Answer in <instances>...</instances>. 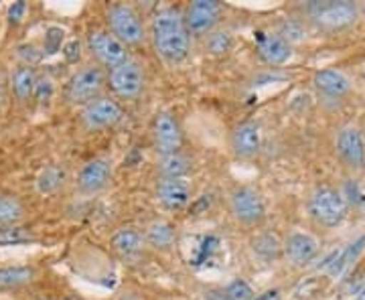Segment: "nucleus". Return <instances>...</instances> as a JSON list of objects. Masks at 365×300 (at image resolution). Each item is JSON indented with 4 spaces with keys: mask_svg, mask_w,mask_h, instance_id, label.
<instances>
[{
    "mask_svg": "<svg viewBox=\"0 0 365 300\" xmlns=\"http://www.w3.org/2000/svg\"><path fill=\"white\" fill-rule=\"evenodd\" d=\"M153 39L158 55L170 63L182 61L189 55V31L181 14L173 9L160 11L153 19Z\"/></svg>",
    "mask_w": 365,
    "mask_h": 300,
    "instance_id": "f257e3e1",
    "label": "nucleus"
},
{
    "mask_svg": "<svg viewBox=\"0 0 365 300\" xmlns=\"http://www.w3.org/2000/svg\"><path fill=\"white\" fill-rule=\"evenodd\" d=\"M309 13L313 16V21L321 29L327 31H339L351 26L359 11L357 4L349 0H323V2H311L309 4Z\"/></svg>",
    "mask_w": 365,
    "mask_h": 300,
    "instance_id": "f03ea898",
    "label": "nucleus"
},
{
    "mask_svg": "<svg viewBox=\"0 0 365 300\" xmlns=\"http://www.w3.org/2000/svg\"><path fill=\"white\" fill-rule=\"evenodd\" d=\"M309 209L314 222L325 227H337L347 215V205L343 195L329 187H321L314 191Z\"/></svg>",
    "mask_w": 365,
    "mask_h": 300,
    "instance_id": "7ed1b4c3",
    "label": "nucleus"
},
{
    "mask_svg": "<svg viewBox=\"0 0 365 300\" xmlns=\"http://www.w3.org/2000/svg\"><path fill=\"white\" fill-rule=\"evenodd\" d=\"M108 23L112 35L124 45H138L144 39V26L140 16L128 4H114L108 9Z\"/></svg>",
    "mask_w": 365,
    "mask_h": 300,
    "instance_id": "20e7f679",
    "label": "nucleus"
},
{
    "mask_svg": "<svg viewBox=\"0 0 365 300\" xmlns=\"http://www.w3.org/2000/svg\"><path fill=\"white\" fill-rule=\"evenodd\" d=\"M104 83L106 76L100 67H83V69H79L73 78L69 79L66 90L67 100L71 104H91L93 100H98Z\"/></svg>",
    "mask_w": 365,
    "mask_h": 300,
    "instance_id": "39448f33",
    "label": "nucleus"
},
{
    "mask_svg": "<svg viewBox=\"0 0 365 300\" xmlns=\"http://www.w3.org/2000/svg\"><path fill=\"white\" fill-rule=\"evenodd\" d=\"M230 209H232L235 219L246 223V225L260 223L264 219V215H266L264 199L252 187H240V189H235L232 197H230Z\"/></svg>",
    "mask_w": 365,
    "mask_h": 300,
    "instance_id": "423d86ee",
    "label": "nucleus"
},
{
    "mask_svg": "<svg viewBox=\"0 0 365 300\" xmlns=\"http://www.w3.org/2000/svg\"><path fill=\"white\" fill-rule=\"evenodd\" d=\"M88 47H90L91 55L98 57L100 63H104L106 67H112L116 69L122 63H126V45L120 43V41L110 35V33H104V31H93L88 37Z\"/></svg>",
    "mask_w": 365,
    "mask_h": 300,
    "instance_id": "0eeeda50",
    "label": "nucleus"
},
{
    "mask_svg": "<svg viewBox=\"0 0 365 300\" xmlns=\"http://www.w3.org/2000/svg\"><path fill=\"white\" fill-rule=\"evenodd\" d=\"M144 86V73L138 63L134 61H126L116 69H112L110 73V88L120 95V98H126L132 100L136 98L138 93L143 92Z\"/></svg>",
    "mask_w": 365,
    "mask_h": 300,
    "instance_id": "6e6552de",
    "label": "nucleus"
},
{
    "mask_svg": "<svg viewBox=\"0 0 365 300\" xmlns=\"http://www.w3.org/2000/svg\"><path fill=\"white\" fill-rule=\"evenodd\" d=\"M220 14H222L220 2H215V0H195L187 11V19H185L187 31L193 33V35H205L217 25Z\"/></svg>",
    "mask_w": 365,
    "mask_h": 300,
    "instance_id": "1a4fd4ad",
    "label": "nucleus"
},
{
    "mask_svg": "<svg viewBox=\"0 0 365 300\" xmlns=\"http://www.w3.org/2000/svg\"><path fill=\"white\" fill-rule=\"evenodd\" d=\"M122 108L110 100V98H98L93 100L91 104H88L81 112V120L86 122L88 128H108V126H114L122 120Z\"/></svg>",
    "mask_w": 365,
    "mask_h": 300,
    "instance_id": "9d476101",
    "label": "nucleus"
},
{
    "mask_svg": "<svg viewBox=\"0 0 365 300\" xmlns=\"http://www.w3.org/2000/svg\"><path fill=\"white\" fill-rule=\"evenodd\" d=\"M112 177V165L106 158H93L86 162L78 175V189L86 195L100 193Z\"/></svg>",
    "mask_w": 365,
    "mask_h": 300,
    "instance_id": "9b49d317",
    "label": "nucleus"
},
{
    "mask_svg": "<svg viewBox=\"0 0 365 300\" xmlns=\"http://www.w3.org/2000/svg\"><path fill=\"white\" fill-rule=\"evenodd\" d=\"M155 144L163 157L177 155L182 144V132L170 114H158L155 120Z\"/></svg>",
    "mask_w": 365,
    "mask_h": 300,
    "instance_id": "f8f14e48",
    "label": "nucleus"
},
{
    "mask_svg": "<svg viewBox=\"0 0 365 300\" xmlns=\"http://www.w3.org/2000/svg\"><path fill=\"white\" fill-rule=\"evenodd\" d=\"M337 150H339L341 158L347 162V167L351 169H364L365 165V143L364 134L353 128V126H345L341 128L337 134Z\"/></svg>",
    "mask_w": 365,
    "mask_h": 300,
    "instance_id": "ddd939ff",
    "label": "nucleus"
},
{
    "mask_svg": "<svg viewBox=\"0 0 365 300\" xmlns=\"http://www.w3.org/2000/svg\"><path fill=\"white\" fill-rule=\"evenodd\" d=\"M319 252V242L311 234H290L284 242V254L292 266H307Z\"/></svg>",
    "mask_w": 365,
    "mask_h": 300,
    "instance_id": "4468645a",
    "label": "nucleus"
},
{
    "mask_svg": "<svg viewBox=\"0 0 365 300\" xmlns=\"http://www.w3.org/2000/svg\"><path fill=\"white\" fill-rule=\"evenodd\" d=\"M260 126L256 122H244L234 130L232 148L240 158H252L260 150Z\"/></svg>",
    "mask_w": 365,
    "mask_h": 300,
    "instance_id": "2eb2a0df",
    "label": "nucleus"
},
{
    "mask_svg": "<svg viewBox=\"0 0 365 300\" xmlns=\"http://www.w3.org/2000/svg\"><path fill=\"white\" fill-rule=\"evenodd\" d=\"M158 201L163 203V207L170 211H179L189 203V185L182 179H163L157 187Z\"/></svg>",
    "mask_w": 365,
    "mask_h": 300,
    "instance_id": "dca6fc26",
    "label": "nucleus"
},
{
    "mask_svg": "<svg viewBox=\"0 0 365 300\" xmlns=\"http://www.w3.org/2000/svg\"><path fill=\"white\" fill-rule=\"evenodd\" d=\"M258 53L268 66H282L290 59V45L280 35L258 33Z\"/></svg>",
    "mask_w": 365,
    "mask_h": 300,
    "instance_id": "f3484780",
    "label": "nucleus"
},
{
    "mask_svg": "<svg viewBox=\"0 0 365 300\" xmlns=\"http://www.w3.org/2000/svg\"><path fill=\"white\" fill-rule=\"evenodd\" d=\"M313 83L319 92L325 93V95H331V98H341V95H345L351 90L349 79L345 78L341 71H335V69H321V71H317Z\"/></svg>",
    "mask_w": 365,
    "mask_h": 300,
    "instance_id": "a211bd4d",
    "label": "nucleus"
},
{
    "mask_svg": "<svg viewBox=\"0 0 365 300\" xmlns=\"http://www.w3.org/2000/svg\"><path fill=\"white\" fill-rule=\"evenodd\" d=\"M37 76L35 69L31 66H21L14 69L13 73V90L19 100H29L31 95H35L37 90Z\"/></svg>",
    "mask_w": 365,
    "mask_h": 300,
    "instance_id": "6ab92c4d",
    "label": "nucleus"
},
{
    "mask_svg": "<svg viewBox=\"0 0 365 300\" xmlns=\"http://www.w3.org/2000/svg\"><path fill=\"white\" fill-rule=\"evenodd\" d=\"M364 249H365V235H361V237H357L353 244H349L347 248L341 249L339 258L329 266V274L333 276V278L343 274V272L351 266L353 262L357 260V258L364 254Z\"/></svg>",
    "mask_w": 365,
    "mask_h": 300,
    "instance_id": "aec40b11",
    "label": "nucleus"
},
{
    "mask_svg": "<svg viewBox=\"0 0 365 300\" xmlns=\"http://www.w3.org/2000/svg\"><path fill=\"white\" fill-rule=\"evenodd\" d=\"M35 276V270L29 266H13V268H0V290L19 288L29 284Z\"/></svg>",
    "mask_w": 365,
    "mask_h": 300,
    "instance_id": "412c9836",
    "label": "nucleus"
},
{
    "mask_svg": "<svg viewBox=\"0 0 365 300\" xmlns=\"http://www.w3.org/2000/svg\"><path fill=\"white\" fill-rule=\"evenodd\" d=\"M112 248L116 249L122 256H132L138 254L143 249V235L136 229H120L114 237H112Z\"/></svg>",
    "mask_w": 365,
    "mask_h": 300,
    "instance_id": "4be33fe9",
    "label": "nucleus"
},
{
    "mask_svg": "<svg viewBox=\"0 0 365 300\" xmlns=\"http://www.w3.org/2000/svg\"><path fill=\"white\" fill-rule=\"evenodd\" d=\"M252 249H254L256 256H260L262 260L270 262L276 260V258H280V254H282V244H280V239H278L276 235L262 234L252 239Z\"/></svg>",
    "mask_w": 365,
    "mask_h": 300,
    "instance_id": "5701e85b",
    "label": "nucleus"
},
{
    "mask_svg": "<svg viewBox=\"0 0 365 300\" xmlns=\"http://www.w3.org/2000/svg\"><path fill=\"white\" fill-rule=\"evenodd\" d=\"M25 207L14 195H0V225L13 227L23 219Z\"/></svg>",
    "mask_w": 365,
    "mask_h": 300,
    "instance_id": "b1692460",
    "label": "nucleus"
},
{
    "mask_svg": "<svg viewBox=\"0 0 365 300\" xmlns=\"http://www.w3.org/2000/svg\"><path fill=\"white\" fill-rule=\"evenodd\" d=\"M158 170H160L163 179H182L191 170V162L177 152V155H169V157L160 158Z\"/></svg>",
    "mask_w": 365,
    "mask_h": 300,
    "instance_id": "393cba45",
    "label": "nucleus"
},
{
    "mask_svg": "<svg viewBox=\"0 0 365 300\" xmlns=\"http://www.w3.org/2000/svg\"><path fill=\"white\" fill-rule=\"evenodd\" d=\"M146 239L155 248H169V246H173V242H175V229L167 222L150 223L148 229H146Z\"/></svg>",
    "mask_w": 365,
    "mask_h": 300,
    "instance_id": "a878e982",
    "label": "nucleus"
},
{
    "mask_svg": "<svg viewBox=\"0 0 365 300\" xmlns=\"http://www.w3.org/2000/svg\"><path fill=\"white\" fill-rule=\"evenodd\" d=\"M66 179V172L59 169V167H47V169L41 170V175L37 177V189L43 195H49L55 193Z\"/></svg>",
    "mask_w": 365,
    "mask_h": 300,
    "instance_id": "bb28decb",
    "label": "nucleus"
},
{
    "mask_svg": "<svg viewBox=\"0 0 365 300\" xmlns=\"http://www.w3.org/2000/svg\"><path fill=\"white\" fill-rule=\"evenodd\" d=\"M230 49H232V37H230V33L217 31V33H211L207 37V51L211 55H225Z\"/></svg>",
    "mask_w": 365,
    "mask_h": 300,
    "instance_id": "cd10ccee",
    "label": "nucleus"
},
{
    "mask_svg": "<svg viewBox=\"0 0 365 300\" xmlns=\"http://www.w3.org/2000/svg\"><path fill=\"white\" fill-rule=\"evenodd\" d=\"M26 242H33V235L26 234L21 227H9V229H2L0 234V246H19Z\"/></svg>",
    "mask_w": 365,
    "mask_h": 300,
    "instance_id": "c85d7f7f",
    "label": "nucleus"
},
{
    "mask_svg": "<svg viewBox=\"0 0 365 300\" xmlns=\"http://www.w3.org/2000/svg\"><path fill=\"white\" fill-rule=\"evenodd\" d=\"M66 37V31L59 29V26H49L47 33H45V53L47 55H55V53L61 51V43Z\"/></svg>",
    "mask_w": 365,
    "mask_h": 300,
    "instance_id": "c756f323",
    "label": "nucleus"
},
{
    "mask_svg": "<svg viewBox=\"0 0 365 300\" xmlns=\"http://www.w3.org/2000/svg\"><path fill=\"white\" fill-rule=\"evenodd\" d=\"M225 292L230 294L232 300H254V290L244 280H234L230 286L225 288Z\"/></svg>",
    "mask_w": 365,
    "mask_h": 300,
    "instance_id": "7c9ffc66",
    "label": "nucleus"
},
{
    "mask_svg": "<svg viewBox=\"0 0 365 300\" xmlns=\"http://www.w3.org/2000/svg\"><path fill=\"white\" fill-rule=\"evenodd\" d=\"M280 37L290 45V43H294V41L302 39V37H304V31H302V26H300L299 23L288 21V23H284L282 29H280Z\"/></svg>",
    "mask_w": 365,
    "mask_h": 300,
    "instance_id": "2f4dec72",
    "label": "nucleus"
},
{
    "mask_svg": "<svg viewBox=\"0 0 365 300\" xmlns=\"http://www.w3.org/2000/svg\"><path fill=\"white\" fill-rule=\"evenodd\" d=\"M319 288H321V282H319L317 278H311V280L302 282V284L297 288L294 296H297V299H307V296H313V294H317V292H319Z\"/></svg>",
    "mask_w": 365,
    "mask_h": 300,
    "instance_id": "473e14b6",
    "label": "nucleus"
},
{
    "mask_svg": "<svg viewBox=\"0 0 365 300\" xmlns=\"http://www.w3.org/2000/svg\"><path fill=\"white\" fill-rule=\"evenodd\" d=\"M63 57H66L67 63H78L81 59V43L79 41H69L66 47H63Z\"/></svg>",
    "mask_w": 365,
    "mask_h": 300,
    "instance_id": "72a5a7b5",
    "label": "nucleus"
},
{
    "mask_svg": "<svg viewBox=\"0 0 365 300\" xmlns=\"http://www.w3.org/2000/svg\"><path fill=\"white\" fill-rule=\"evenodd\" d=\"M19 55L25 59V66H33V63H37L41 59V53L33 45H21L19 47Z\"/></svg>",
    "mask_w": 365,
    "mask_h": 300,
    "instance_id": "f704fd0d",
    "label": "nucleus"
},
{
    "mask_svg": "<svg viewBox=\"0 0 365 300\" xmlns=\"http://www.w3.org/2000/svg\"><path fill=\"white\" fill-rule=\"evenodd\" d=\"M25 13H26L25 2H14L13 6L9 9V19H11V23H21V19L25 16Z\"/></svg>",
    "mask_w": 365,
    "mask_h": 300,
    "instance_id": "c9c22d12",
    "label": "nucleus"
},
{
    "mask_svg": "<svg viewBox=\"0 0 365 300\" xmlns=\"http://www.w3.org/2000/svg\"><path fill=\"white\" fill-rule=\"evenodd\" d=\"M35 95H37L39 100H47V98L51 95V81H49V79H39V81H37Z\"/></svg>",
    "mask_w": 365,
    "mask_h": 300,
    "instance_id": "e433bc0d",
    "label": "nucleus"
},
{
    "mask_svg": "<svg viewBox=\"0 0 365 300\" xmlns=\"http://www.w3.org/2000/svg\"><path fill=\"white\" fill-rule=\"evenodd\" d=\"M205 300H232V299H230V294H227L225 290H209L207 294H205Z\"/></svg>",
    "mask_w": 365,
    "mask_h": 300,
    "instance_id": "4c0bfd02",
    "label": "nucleus"
},
{
    "mask_svg": "<svg viewBox=\"0 0 365 300\" xmlns=\"http://www.w3.org/2000/svg\"><path fill=\"white\" fill-rule=\"evenodd\" d=\"M347 193H349V199H351L353 203H364L365 199H364V195H361V193H359V191H357V187H355V185H347Z\"/></svg>",
    "mask_w": 365,
    "mask_h": 300,
    "instance_id": "58836bf2",
    "label": "nucleus"
},
{
    "mask_svg": "<svg viewBox=\"0 0 365 300\" xmlns=\"http://www.w3.org/2000/svg\"><path fill=\"white\" fill-rule=\"evenodd\" d=\"M209 203H211V199H209L207 195H203L201 197V199H199V201H197L195 205H193V209H191V211H193V213H201V211H203V209H207L209 207Z\"/></svg>",
    "mask_w": 365,
    "mask_h": 300,
    "instance_id": "ea45409f",
    "label": "nucleus"
},
{
    "mask_svg": "<svg viewBox=\"0 0 365 300\" xmlns=\"http://www.w3.org/2000/svg\"><path fill=\"white\" fill-rule=\"evenodd\" d=\"M270 299V292H264V294H260L258 299H254V300H268Z\"/></svg>",
    "mask_w": 365,
    "mask_h": 300,
    "instance_id": "a19ab883",
    "label": "nucleus"
},
{
    "mask_svg": "<svg viewBox=\"0 0 365 300\" xmlns=\"http://www.w3.org/2000/svg\"><path fill=\"white\" fill-rule=\"evenodd\" d=\"M357 300H365V286L361 288V292H359V296H357Z\"/></svg>",
    "mask_w": 365,
    "mask_h": 300,
    "instance_id": "79ce46f5",
    "label": "nucleus"
},
{
    "mask_svg": "<svg viewBox=\"0 0 365 300\" xmlns=\"http://www.w3.org/2000/svg\"><path fill=\"white\" fill-rule=\"evenodd\" d=\"M364 78H365V73H364Z\"/></svg>",
    "mask_w": 365,
    "mask_h": 300,
    "instance_id": "37998d69",
    "label": "nucleus"
}]
</instances>
